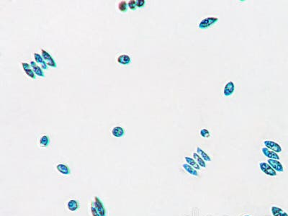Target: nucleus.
I'll return each instance as SVG.
<instances>
[{
	"label": "nucleus",
	"mask_w": 288,
	"mask_h": 216,
	"mask_svg": "<svg viewBox=\"0 0 288 216\" xmlns=\"http://www.w3.org/2000/svg\"><path fill=\"white\" fill-rule=\"evenodd\" d=\"M218 17H206L199 22V28L201 29V30L207 29L208 28H210V27H211L212 25H215L216 22H218Z\"/></svg>",
	"instance_id": "nucleus-1"
},
{
	"label": "nucleus",
	"mask_w": 288,
	"mask_h": 216,
	"mask_svg": "<svg viewBox=\"0 0 288 216\" xmlns=\"http://www.w3.org/2000/svg\"><path fill=\"white\" fill-rule=\"evenodd\" d=\"M41 56L43 58V59H44V61H46V64L48 66L52 67V68H56L57 67V64H56V61L52 58L51 56L50 55V53H48L44 49H41Z\"/></svg>",
	"instance_id": "nucleus-2"
},
{
	"label": "nucleus",
	"mask_w": 288,
	"mask_h": 216,
	"mask_svg": "<svg viewBox=\"0 0 288 216\" xmlns=\"http://www.w3.org/2000/svg\"><path fill=\"white\" fill-rule=\"evenodd\" d=\"M259 167H260L261 170H262L264 173L269 175V176H275L277 175V173L276 172H275V169H274L270 165L267 164L266 162H260V163H259Z\"/></svg>",
	"instance_id": "nucleus-3"
},
{
	"label": "nucleus",
	"mask_w": 288,
	"mask_h": 216,
	"mask_svg": "<svg viewBox=\"0 0 288 216\" xmlns=\"http://www.w3.org/2000/svg\"><path fill=\"white\" fill-rule=\"evenodd\" d=\"M94 205H95V208L97 210L98 213H99L100 216H106V210H105V207H104L103 203L100 200V199L95 196V202H94Z\"/></svg>",
	"instance_id": "nucleus-4"
},
{
	"label": "nucleus",
	"mask_w": 288,
	"mask_h": 216,
	"mask_svg": "<svg viewBox=\"0 0 288 216\" xmlns=\"http://www.w3.org/2000/svg\"><path fill=\"white\" fill-rule=\"evenodd\" d=\"M264 144H265V146L267 147V148H269V149L272 150V151H275V152L276 153L282 152V148H281V146L278 144L275 143V141L267 140V141H264Z\"/></svg>",
	"instance_id": "nucleus-5"
},
{
	"label": "nucleus",
	"mask_w": 288,
	"mask_h": 216,
	"mask_svg": "<svg viewBox=\"0 0 288 216\" xmlns=\"http://www.w3.org/2000/svg\"><path fill=\"white\" fill-rule=\"evenodd\" d=\"M22 66L24 71L25 72V74L28 75V76H29L30 78H31L33 80L36 79V75L35 74L33 70L32 69L30 65H29L28 63H22Z\"/></svg>",
	"instance_id": "nucleus-6"
},
{
	"label": "nucleus",
	"mask_w": 288,
	"mask_h": 216,
	"mask_svg": "<svg viewBox=\"0 0 288 216\" xmlns=\"http://www.w3.org/2000/svg\"><path fill=\"white\" fill-rule=\"evenodd\" d=\"M234 91H235V85L233 82H229L225 86L224 89H223V94L224 96L226 97H230V95H232L234 94Z\"/></svg>",
	"instance_id": "nucleus-7"
},
{
	"label": "nucleus",
	"mask_w": 288,
	"mask_h": 216,
	"mask_svg": "<svg viewBox=\"0 0 288 216\" xmlns=\"http://www.w3.org/2000/svg\"><path fill=\"white\" fill-rule=\"evenodd\" d=\"M56 170L63 175H70L71 174V169L67 165L64 164H58L56 165Z\"/></svg>",
	"instance_id": "nucleus-8"
},
{
	"label": "nucleus",
	"mask_w": 288,
	"mask_h": 216,
	"mask_svg": "<svg viewBox=\"0 0 288 216\" xmlns=\"http://www.w3.org/2000/svg\"><path fill=\"white\" fill-rule=\"evenodd\" d=\"M262 150L264 155H265V156L269 158V159H275V160L279 159V156H278V154H277V153H275V151H270V150H269V148H267V147H264V148H262Z\"/></svg>",
	"instance_id": "nucleus-9"
},
{
	"label": "nucleus",
	"mask_w": 288,
	"mask_h": 216,
	"mask_svg": "<svg viewBox=\"0 0 288 216\" xmlns=\"http://www.w3.org/2000/svg\"><path fill=\"white\" fill-rule=\"evenodd\" d=\"M267 162L275 171H277V172H282L284 171L283 166H282V164H281L279 161H278L277 160L269 159L267 161Z\"/></svg>",
	"instance_id": "nucleus-10"
},
{
	"label": "nucleus",
	"mask_w": 288,
	"mask_h": 216,
	"mask_svg": "<svg viewBox=\"0 0 288 216\" xmlns=\"http://www.w3.org/2000/svg\"><path fill=\"white\" fill-rule=\"evenodd\" d=\"M30 66H31L32 69L33 70V71H34L35 74H36V76H39V77H42V78H43V77L45 76V74H44V72L43 71V69H42V68H40L39 66H38L35 61H30Z\"/></svg>",
	"instance_id": "nucleus-11"
},
{
	"label": "nucleus",
	"mask_w": 288,
	"mask_h": 216,
	"mask_svg": "<svg viewBox=\"0 0 288 216\" xmlns=\"http://www.w3.org/2000/svg\"><path fill=\"white\" fill-rule=\"evenodd\" d=\"M33 55H34V58H35V60H36V62L38 63V64H40V68H41L42 69L47 70L48 69V66H47L48 65L46 64V61H44V59H43V58L42 57V56L40 55V54L38 53H35Z\"/></svg>",
	"instance_id": "nucleus-12"
},
{
	"label": "nucleus",
	"mask_w": 288,
	"mask_h": 216,
	"mask_svg": "<svg viewBox=\"0 0 288 216\" xmlns=\"http://www.w3.org/2000/svg\"><path fill=\"white\" fill-rule=\"evenodd\" d=\"M112 135L115 138H122L125 135L124 128L120 126L114 127L112 130Z\"/></svg>",
	"instance_id": "nucleus-13"
},
{
	"label": "nucleus",
	"mask_w": 288,
	"mask_h": 216,
	"mask_svg": "<svg viewBox=\"0 0 288 216\" xmlns=\"http://www.w3.org/2000/svg\"><path fill=\"white\" fill-rule=\"evenodd\" d=\"M66 207L69 211L75 212L77 210H78V209L79 208V202L77 200L73 199V200H69L67 203Z\"/></svg>",
	"instance_id": "nucleus-14"
},
{
	"label": "nucleus",
	"mask_w": 288,
	"mask_h": 216,
	"mask_svg": "<svg viewBox=\"0 0 288 216\" xmlns=\"http://www.w3.org/2000/svg\"><path fill=\"white\" fill-rule=\"evenodd\" d=\"M117 61L119 64L123 66L129 65L130 64V62H131V59H130V56L126 55V54H123V55H120V56L117 57Z\"/></svg>",
	"instance_id": "nucleus-15"
},
{
	"label": "nucleus",
	"mask_w": 288,
	"mask_h": 216,
	"mask_svg": "<svg viewBox=\"0 0 288 216\" xmlns=\"http://www.w3.org/2000/svg\"><path fill=\"white\" fill-rule=\"evenodd\" d=\"M50 144V138L48 135H43L39 139V146L42 148H47Z\"/></svg>",
	"instance_id": "nucleus-16"
},
{
	"label": "nucleus",
	"mask_w": 288,
	"mask_h": 216,
	"mask_svg": "<svg viewBox=\"0 0 288 216\" xmlns=\"http://www.w3.org/2000/svg\"><path fill=\"white\" fill-rule=\"evenodd\" d=\"M272 212L274 216H288L287 213L284 212L282 209L277 207H272Z\"/></svg>",
	"instance_id": "nucleus-17"
},
{
	"label": "nucleus",
	"mask_w": 288,
	"mask_h": 216,
	"mask_svg": "<svg viewBox=\"0 0 288 216\" xmlns=\"http://www.w3.org/2000/svg\"><path fill=\"white\" fill-rule=\"evenodd\" d=\"M185 159L186 160V161L187 162L188 164L190 165L191 166L194 167L195 169H197V170H199V169H200V166H199V165L198 164L197 162H195V161L193 159V158H190V157L186 156L185 158Z\"/></svg>",
	"instance_id": "nucleus-18"
},
{
	"label": "nucleus",
	"mask_w": 288,
	"mask_h": 216,
	"mask_svg": "<svg viewBox=\"0 0 288 216\" xmlns=\"http://www.w3.org/2000/svg\"><path fill=\"white\" fill-rule=\"evenodd\" d=\"M182 166H183L184 169H185V170H186L187 172H188V173L190 174L193 175V176H198V173H197V170L194 169L193 168H192V166H191L190 165L187 164H182Z\"/></svg>",
	"instance_id": "nucleus-19"
},
{
	"label": "nucleus",
	"mask_w": 288,
	"mask_h": 216,
	"mask_svg": "<svg viewBox=\"0 0 288 216\" xmlns=\"http://www.w3.org/2000/svg\"><path fill=\"white\" fill-rule=\"evenodd\" d=\"M197 154H199V155H200V157L203 158L204 161H211V158H210V157L209 156L207 155V154H206V153L203 150L201 149L199 147H197Z\"/></svg>",
	"instance_id": "nucleus-20"
},
{
	"label": "nucleus",
	"mask_w": 288,
	"mask_h": 216,
	"mask_svg": "<svg viewBox=\"0 0 288 216\" xmlns=\"http://www.w3.org/2000/svg\"><path fill=\"white\" fill-rule=\"evenodd\" d=\"M193 157H194V158L196 160L197 162V164L199 165V166H203V167H204V168L206 167L205 162V161L203 159V158L199 156V154H198L197 153H194Z\"/></svg>",
	"instance_id": "nucleus-21"
},
{
	"label": "nucleus",
	"mask_w": 288,
	"mask_h": 216,
	"mask_svg": "<svg viewBox=\"0 0 288 216\" xmlns=\"http://www.w3.org/2000/svg\"><path fill=\"white\" fill-rule=\"evenodd\" d=\"M118 9L120 12H123V13L128 12V6L127 2L126 1H121L118 4Z\"/></svg>",
	"instance_id": "nucleus-22"
},
{
	"label": "nucleus",
	"mask_w": 288,
	"mask_h": 216,
	"mask_svg": "<svg viewBox=\"0 0 288 216\" xmlns=\"http://www.w3.org/2000/svg\"><path fill=\"white\" fill-rule=\"evenodd\" d=\"M128 9H131V10L135 11L137 9V5H136V0H130L128 2Z\"/></svg>",
	"instance_id": "nucleus-23"
},
{
	"label": "nucleus",
	"mask_w": 288,
	"mask_h": 216,
	"mask_svg": "<svg viewBox=\"0 0 288 216\" xmlns=\"http://www.w3.org/2000/svg\"><path fill=\"white\" fill-rule=\"evenodd\" d=\"M200 136L203 138H209L210 136V133L207 129L203 128L200 130Z\"/></svg>",
	"instance_id": "nucleus-24"
},
{
	"label": "nucleus",
	"mask_w": 288,
	"mask_h": 216,
	"mask_svg": "<svg viewBox=\"0 0 288 216\" xmlns=\"http://www.w3.org/2000/svg\"><path fill=\"white\" fill-rule=\"evenodd\" d=\"M90 210H91V213H92V216H100V215H99V213H98L97 210H96V208H95V207L94 205H91Z\"/></svg>",
	"instance_id": "nucleus-25"
},
{
	"label": "nucleus",
	"mask_w": 288,
	"mask_h": 216,
	"mask_svg": "<svg viewBox=\"0 0 288 216\" xmlns=\"http://www.w3.org/2000/svg\"><path fill=\"white\" fill-rule=\"evenodd\" d=\"M136 5H137V8H143L146 5V1L145 0H138L136 1Z\"/></svg>",
	"instance_id": "nucleus-26"
},
{
	"label": "nucleus",
	"mask_w": 288,
	"mask_h": 216,
	"mask_svg": "<svg viewBox=\"0 0 288 216\" xmlns=\"http://www.w3.org/2000/svg\"><path fill=\"white\" fill-rule=\"evenodd\" d=\"M245 216H250V215H245Z\"/></svg>",
	"instance_id": "nucleus-27"
}]
</instances>
